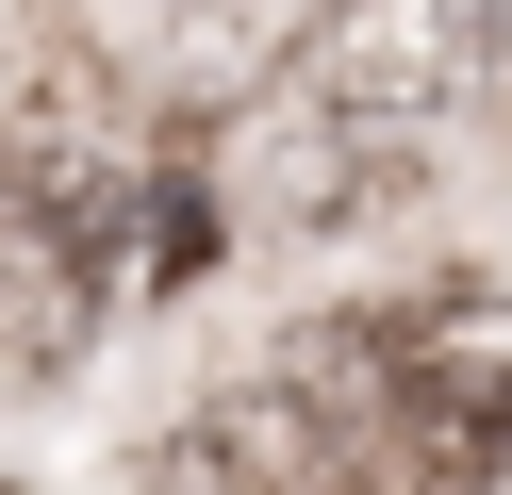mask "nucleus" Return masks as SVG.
<instances>
[{"label": "nucleus", "instance_id": "nucleus-1", "mask_svg": "<svg viewBox=\"0 0 512 495\" xmlns=\"http://www.w3.org/2000/svg\"><path fill=\"white\" fill-rule=\"evenodd\" d=\"M133 198H149V149H133V99H116L100 33H50L17 66V116H0V215H34L50 248L100 264L133 231Z\"/></svg>", "mask_w": 512, "mask_h": 495}, {"label": "nucleus", "instance_id": "nucleus-2", "mask_svg": "<svg viewBox=\"0 0 512 495\" xmlns=\"http://www.w3.org/2000/svg\"><path fill=\"white\" fill-rule=\"evenodd\" d=\"M380 429L463 446V462L512 446V281H413V297H380Z\"/></svg>", "mask_w": 512, "mask_h": 495}, {"label": "nucleus", "instance_id": "nucleus-3", "mask_svg": "<svg viewBox=\"0 0 512 495\" xmlns=\"http://www.w3.org/2000/svg\"><path fill=\"white\" fill-rule=\"evenodd\" d=\"M463 66H479V17H430V0H380V17H331V33H314V99L364 116L380 149H397L413 116H446Z\"/></svg>", "mask_w": 512, "mask_h": 495}, {"label": "nucleus", "instance_id": "nucleus-4", "mask_svg": "<svg viewBox=\"0 0 512 495\" xmlns=\"http://www.w3.org/2000/svg\"><path fill=\"white\" fill-rule=\"evenodd\" d=\"M232 132H248V182H265V215H281V231L364 215V198L397 182V149H380L364 116H331V99H265V116H232Z\"/></svg>", "mask_w": 512, "mask_h": 495}, {"label": "nucleus", "instance_id": "nucleus-5", "mask_svg": "<svg viewBox=\"0 0 512 495\" xmlns=\"http://www.w3.org/2000/svg\"><path fill=\"white\" fill-rule=\"evenodd\" d=\"M83 330H100V264L50 248L34 215H0V396H17V380H67Z\"/></svg>", "mask_w": 512, "mask_h": 495}, {"label": "nucleus", "instance_id": "nucleus-6", "mask_svg": "<svg viewBox=\"0 0 512 495\" xmlns=\"http://www.w3.org/2000/svg\"><path fill=\"white\" fill-rule=\"evenodd\" d=\"M199 479H215V495H331V446H314V413H298L281 380H232V396L199 413Z\"/></svg>", "mask_w": 512, "mask_h": 495}, {"label": "nucleus", "instance_id": "nucleus-7", "mask_svg": "<svg viewBox=\"0 0 512 495\" xmlns=\"http://www.w3.org/2000/svg\"><path fill=\"white\" fill-rule=\"evenodd\" d=\"M133 281L149 297H182V281H215L232 264V198H215V165H149V198H133Z\"/></svg>", "mask_w": 512, "mask_h": 495}]
</instances>
